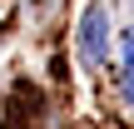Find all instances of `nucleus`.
<instances>
[{"mask_svg": "<svg viewBox=\"0 0 134 129\" xmlns=\"http://www.w3.org/2000/svg\"><path fill=\"white\" fill-rule=\"evenodd\" d=\"M104 5H85V15H80V55L90 60V65H104V50H109V40H104Z\"/></svg>", "mask_w": 134, "mask_h": 129, "instance_id": "f257e3e1", "label": "nucleus"}, {"mask_svg": "<svg viewBox=\"0 0 134 129\" xmlns=\"http://www.w3.org/2000/svg\"><path fill=\"white\" fill-rule=\"evenodd\" d=\"M124 65L134 70V30H124Z\"/></svg>", "mask_w": 134, "mask_h": 129, "instance_id": "f03ea898", "label": "nucleus"}, {"mask_svg": "<svg viewBox=\"0 0 134 129\" xmlns=\"http://www.w3.org/2000/svg\"><path fill=\"white\" fill-rule=\"evenodd\" d=\"M124 99H129V104H134V70H129V75H124Z\"/></svg>", "mask_w": 134, "mask_h": 129, "instance_id": "7ed1b4c3", "label": "nucleus"}]
</instances>
